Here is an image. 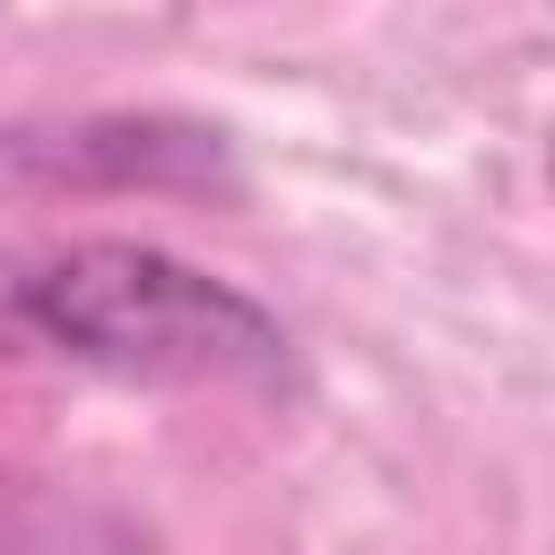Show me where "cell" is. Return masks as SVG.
I'll list each match as a JSON object with an SVG mask.
<instances>
[{"instance_id": "1", "label": "cell", "mask_w": 555, "mask_h": 555, "mask_svg": "<svg viewBox=\"0 0 555 555\" xmlns=\"http://www.w3.org/2000/svg\"><path fill=\"white\" fill-rule=\"evenodd\" d=\"M17 321L130 382H278L286 330L225 278L156 243H69L17 278Z\"/></svg>"}, {"instance_id": "2", "label": "cell", "mask_w": 555, "mask_h": 555, "mask_svg": "<svg viewBox=\"0 0 555 555\" xmlns=\"http://www.w3.org/2000/svg\"><path fill=\"white\" fill-rule=\"evenodd\" d=\"M52 139H17V165L35 173H113V182H217V130L182 121H87Z\"/></svg>"}]
</instances>
